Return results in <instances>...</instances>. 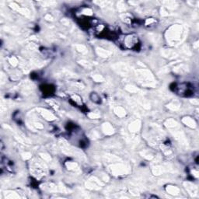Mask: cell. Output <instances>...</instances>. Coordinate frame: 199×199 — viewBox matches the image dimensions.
<instances>
[{
	"mask_svg": "<svg viewBox=\"0 0 199 199\" xmlns=\"http://www.w3.org/2000/svg\"><path fill=\"white\" fill-rule=\"evenodd\" d=\"M184 185H185L186 189L187 190V191H188L190 194H197V187L195 185L193 184V183H189V182H186V183H184Z\"/></svg>",
	"mask_w": 199,
	"mask_h": 199,
	"instance_id": "52a82bcc",
	"label": "cell"
},
{
	"mask_svg": "<svg viewBox=\"0 0 199 199\" xmlns=\"http://www.w3.org/2000/svg\"><path fill=\"white\" fill-rule=\"evenodd\" d=\"M83 13H85V14H86V15H92V10H89V9H86L85 10L83 11Z\"/></svg>",
	"mask_w": 199,
	"mask_h": 199,
	"instance_id": "44dd1931",
	"label": "cell"
},
{
	"mask_svg": "<svg viewBox=\"0 0 199 199\" xmlns=\"http://www.w3.org/2000/svg\"><path fill=\"white\" fill-rule=\"evenodd\" d=\"M137 37L135 35H129L126 37L125 40V44L127 46L128 48H132L133 46H135L137 44Z\"/></svg>",
	"mask_w": 199,
	"mask_h": 199,
	"instance_id": "3957f363",
	"label": "cell"
},
{
	"mask_svg": "<svg viewBox=\"0 0 199 199\" xmlns=\"http://www.w3.org/2000/svg\"><path fill=\"white\" fill-rule=\"evenodd\" d=\"M30 156H31V155H30V153H24V159H26L31 157Z\"/></svg>",
	"mask_w": 199,
	"mask_h": 199,
	"instance_id": "603a6c76",
	"label": "cell"
},
{
	"mask_svg": "<svg viewBox=\"0 0 199 199\" xmlns=\"http://www.w3.org/2000/svg\"><path fill=\"white\" fill-rule=\"evenodd\" d=\"M10 62L11 63L12 65L16 66V65L18 64V61H17V59L16 58H15V57H12V58H10Z\"/></svg>",
	"mask_w": 199,
	"mask_h": 199,
	"instance_id": "ac0fdd59",
	"label": "cell"
},
{
	"mask_svg": "<svg viewBox=\"0 0 199 199\" xmlns=\"http://www.w3.org/2000/svg\"><path fill=\"white\" fill-rule=\"evenodd\" d=\"M140 128H141V123L139 121L137 120L130 124L129 130H130V132H137L140 130Z\"/></svg>",
	"mask_w": 199,
	"mask_h": 199,
	"instance_id": "8992f818",
	"label": "cell"
},
{
	"mask_svg": "<svg viewBox=\"0 0 199 199\" xmlns=\"http://www.w3.org/2000/svg\"><path fill=\"white\" fill-rule=\"evenodd\" d=\"M102 130H103L104 133L107 135H111L114 134V128L112 127V125L110 123H108V122L103 124Z\"/></svg>",
	"mask_w": 199,
	"mask_h": 199,
	"instance_id": "277c9868",
	"label": "cell"
},
{
	"mask_svg": "<svg viewBox=\"0 0 199 199\" xmlns=\"http://www.w3.org/2000/svg\"><path fill=\"white\" fill-rule=\"evenodd\" d=\"M93 79L96 81V82H103L104 81V78L103 76L101 75H95L93 76Z\"/></svg>",
	"mask_w": 199,
	"mask_h": 199,
	"instance_id": "e0dca14e",
	"label": "cell"
},
{
	"mask_svg": "<svg viewBox=\"0 0 199 199\" xmlns=\"http://www.w3.org/2000/svg\"><path fill=\"white\" fill-rule=\"evenodd\" d=\"M80 64L83 66H85L86 68H90L91 67V65L88 62H86V61H81L80 62Z\"/></svg>",
	"mask_w": 199,
	"mask_h": 199,
	"instance_id": "ffe728a7",
	"label": "cell"
},
{
	"mask_svg": "<svg viewBox=\"0 0 199 199\" xmlns=\"http://www.w3.org/2000/svg\"><path fill=\"white\" fill-rule=\"evenodd\" d=\"M42 157H43L45 160H50V159H51V158H50V156H49L48 155H45V154L44 155V154H43V155H42Z\"/></svg>",
	"mask_w": 199,
	"mask_h": 199,
	"instance_id": "7402d4cb",
	"label": "cell"
},
{
	"mask_svg": "<svg viewBox=\"0 0 199 199\" xmlns=\"http://www.w3.org/2000/svg\"><path fill=\"white\" fill-rule=\"evenodd\" d=\"M111 171L114 175H123L127 174L130 171V169L124 164H115L111 166Z\"/></svg>",
	"mask_w": 199,
	"mask_h": 199,
	"instance_id": "7a4b0ae2",
	"label": "cell"
},
{
	"mask_svg": "<svg viewBox=\"0 0 199 199\" xmlns=\"http://www.w3.org/2000/svg\"><path fill=\"white\" fill-rule=\"evenodd\" d=\"M114 113L117 114V116H118L119 118H124L126 115V111L125 110L121 108V107H118L115 109H114Z\"/></svg>",
	"mask_w": 199,
	"mask_h": 199,
	"instance_id": "8fae6325",
	"label": "cell"
},
{
	"mask_svg": "<svg viewBox=\"0 0 199 199\" xmlns=\"http://www.w3.org/2000/svg\"><path fill=\"white\" fill-rule=\"evenodd\" d=\"M67 167H68V169H69V170H75L76 168H78V165L75 163L70 162V163H67Z\"/></svg>",
	"mask_w": 199,
	"mask_h": 199,
	"instance_id": "2e32d148",
	"label": "cell"
},
{
	"mask_svg": "<svg viewBox=\"0 0 199 199\" xmlns=\"http://www.w3.org/2000/svg\"><path fill=\"white\" fill-rule=\"evenodd\" d=\"M88 116L89 118H92V119H97L101 117V114L99 113H96V112H91L88 114Z\"/></svg>",
	"mask_w": 199,
	"mask_h": 199,
	"instance_id": "5bb4252c",
	"label": "cell"
},
{
	"mask_svg": "<svg viewBox=\"0 0 199 199\" xmlns=\"http://www.w3.org/2000/svg\"><path fill=\"white\" fill-rule=\"evenodd\" d=\"M96 53L99 56L103 57V58H108V57H110L111 55V51L103 49V48H96Z\"/></svg>",
	"mask_w": 199,
	"mask_h": 199,
	"instance_id": "9c48e42d",
	"label": "cell"
},
{
	"mask_svg": "<svg viewBox=\"0 0 199 199\" xmlns=\"http://www.w3.org/2000/svg\"><path fill=\"white\" fill-rule=\"evenodd\" d=\"M182 121L187 126L191 128H194L196 127V123H195V121L193 118H191L190 117H185V118H183Z\"/></svg>",
	"mask_w": 199,
	"mask_h": 199,
	"instance_id": "ba28073f",
	"label": "cell"
},
{
	"mask_svg": "<svg viewBox=\"0 0 199 199\" xmlns=\"http://www.w3.org/2000/svg\"><path fill=\"white\" fill-rule=\"evenodd\" d=\"M168 108H169L170 110H172V111H177V110H178V108H179V107L177 106V105L176 104H169L167 106Z\"/></svg>",
	"mask_w": 199,
	"mask_h": 199,
	"instance_id": "d6986e66",
	"label": "cell"
},
{
	"mask_svg": "<svg viewBox=\"0 0 199 199\" xmlns=\"http://www.w3.org/2000/svg\"><path fill=\"white\" fill-rule=\"evenodd\" d=\"M183 30L180 25H173L166 32V38L170 44L178 43L183 37Z\"/></svg>",
	"mask_w": 199,
	"mask_h": 199,
	"instance_id": "6da1fadb",
	"label": "cell"
},
{
	"mask_svg": "<svg viewBox=\"0 0 199 199\" xmlns=\"http://www.w3.org/2000/svg\"><path fill=\"white\" fill-rule=\"evenodd\" d=\"M76 49H77L79 51L82 52V53H86V48L84 45H81V44H77L76 45Z\"/></svg>",
	"mask_w": 199,
	"mask_h": 199,
	"instance_id": "9a60e30c",
	"label": "cell"
},
{
	"mask_svg": "<svg viewBox=\"0 0 199 199\" xmlns=\"http://www.w3.org/2000/svg\"><path fill=\"white\" fill-rule=\"evenodd\" d=\"M38 111H40L41 114L44 117V118H45L46 120L48 121H53L55 119V117L54 116V114H52L51 112H49L47 110L44 109H38Z\"/></svg>",
	"mask_w": 199,
	"mask_h": 199,
	"instance_id": "5b68a950",
	"label": "cell"
},
{
	"mask_svg": "<svg viewBox=\"0 0 199 199\" xmlns=\"http://www.w3.org/2000/svg\"><path fill=\"white\" fill-rule=\"evenodd\" d=\"M166 191L169 194H178L179 192H180V189L177 187H176V186H173V185H169V186H167L166 188Z\"/></svg>",
	"mask_w": 199,
	"mask_h": 199,
	"instance_id": "30bf717a",
	"label": "cell"
},
{
	"mask_svg": "<svg viewBox=\"0 0 199 199\" xmlns=\"http://www.w3.org/2000/svg\"><path fill=\"white\" fill-rule=\"evenodd\" d=\"M152 171H153V173L155 175H159V174H161L163 173V167H160V166L154 167L153 170H152Z\"/></svg>",
	"mask_w": 199,
	"mask_h": 199,
	"instance_id": "4fadbf2b",
	"label": "cell"
},
{
	"mask_svg": "<svg viewBox=\"0 0 199 199\" xmlns=\"http://www.w3.org/2000/svg\"><path fill=\"white\" fill-rule=\"evenodd\" d=\"M165 125H166V127L170 128H176V127L177 126V121H176L175 120H173V119H169V120H167L166 121Z\"/></svg>",
	"mask_w": 199,
	"mask_h": 199,
	"instance_id": "7c38bea8",
	"label": "cell"
},
{
	"mask_svg": "<svg viewBox=\"0 0 199 199\" xmlns=\"http://www.w3.org/2000/svg\"><path fill=\"white\" fill-rule=\"evenodd\" d=\"M152 22H154V20H152V19H148L147 20H146V24H152Z\"/></svg>",
	"mask_w": 199,
	"mask_h": 199,
	"instance_id": "cb8c5ba5",
	"label": "cell"
}]
</instances>
